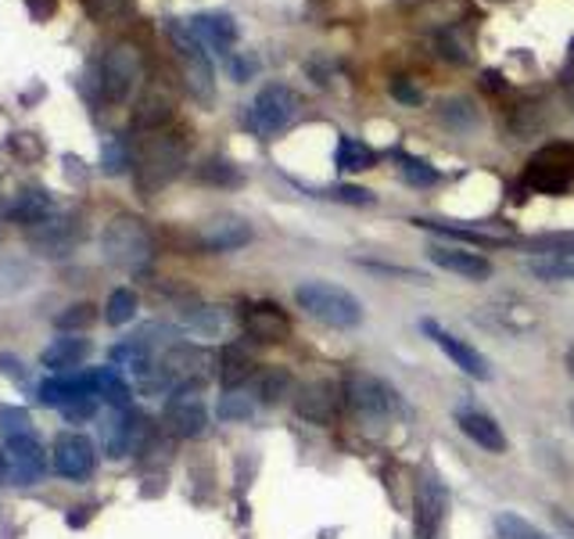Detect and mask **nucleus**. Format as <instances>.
<instances>
[{
	"label": "nucleus",
	"instance_id": "nucleus-40",
	"mask_svg": "<svg viewBox=\"0 0 574 539\" xmlns=\"http://www.w3.org/2000/svg\"><path fill=\"white\" fill-rule=\"evenodd\" d=\"M129 170V156L123 140H108L104 145V173H126Z\"/></svg>",
	"mask_w": 574,
	"mask_h": 539
},
{
	"label": "nucleus",
	"instance_id": "nucleus-19",
	"mask_svg": "<svg viewBox=\"0 0 574 539\" xmlns=\"http://www.w3.org/2000/svg\"><path fill=\"white\" fill-rule=\"evenodd\" d=\"M295 410L312 425H331L337 417V392L331 381H309L295 395Z\"/></svg>",
	"mask_w": 574,
	"mask_h": 539
},
{
	"label": "nucleus",
	"instance_id": "nucleus-21",
	"mask_svg": "<svg viewBox=\"0 0 574 539\" xmlns=\"http://www.w3.org/2000/svg\"><path fill=\"white\" fill-rule=\"evenodd\" d=\"M58 209H55V198L47 195V191L41 187H33V191H19L15 198H11L4 205V220L11 223H25V227H36V223H44L50 220Z\"/></svg>",
	"mask_w": 574,
	"mask_h": 539
},
{
	"label": "nucleus",
	"instance_id": "nucleus-28",
	"mask_svg": "<svg viewBox=\"0 0 574 539\" xmlns=\"http://www.w3.org/2000/svg\"><path fill=\"white\" fill-rule=\"evenodd\" d=\"M291 392H295L291 370H284V367L259 370V378H255V400L263 403V406H280Z\"/></svg>",
	"mask_w": 574,
	"mask_h": 539
},
{
	"label": "nucleus",
	"instance_id": "nucleus-9",
	"mask_svg": "<svg viewBox=\"0 0 574 539\" xmlns=\"http://www.w3.org/2000/svg\"><path fill=\"white\" fill-rule=\"evenodd\" d=\"M140 187H162L184 165V145L173 137H151L140 151Z\"/></svg>",
	"mask_w": 574,
	"mask_h": 539
},
{
	"label": "nucleus",
	"instance_id": "nucleus-27",
	"mask_svg": "<svg viewBox=\"0 0 574 539\" xmlns=\"http://www.w3.org/2000/svg\"><path fill=\"white\" fill-rule=\"evenodd\" d=\"M90 378H94V395H97V400H104L115 410H129L134 392H129V381L123 378L119 367H97V370H90Z\"/></svg>",
	"mask_w": 574,
	"mask_h": 539
},
{
	"label": "nucleus",
	"instance_id": "nucleus-45",
	"mask_svg": "<svg viewBox=\"0 0 574 539\" xmlns=\"http://www.w3.org/2000/svg\"><path fill=\"white\" fill-rule=\"evenodd\" d=\"M560 87H564V98H567V105H571V112H574V41H571L564 69H560Z\"/></svg>",
	"mask_w": 574,
	"mask_h": 539
},
{
	"label": "nucleus",
	"instance_id": "nucleus-42",
	"mask_svg": "<svg viewBox=\"0 0 574 539\" xmlns=\"http://www.w3.org/2000/svg\"><path fill=\"white\" fill-rule=\"evenodd\" d=\"M97 403H101V400H97L94 392H90V395H80V400H72L69 406L61 410V414L69 417V421H90V417L97 414Z\"/></svg>",
	"mask_w": 574,
	"mask_h": 539
},
{
	"label": "nucleus",
	"instance_id": "nucleus-20",
	"mask_svg": "<svg viewBox=\"0 0 574 539\" xmlns=\"http://www.w3.org/2000/svg\"><path fill=\"white\" fill-rule=\"evenodd\" d=\"M446 518V493L438 482H421L416 490V511H413V532L416 539H435Z\"/></svg>",
	"mask_w": 574,
	"mask_h": 539
},
{
	"label": "nucleus",
	"instance_id": "nucleus-3",
	"mask_svg": "<svg viewBox=\"0 0 574 539\" xmlns=\"http://www.w3.org/2000/svg\"><path fill=\"white\" fill-rule=\"evenodd\" d=\"M165 33H169V41H173L180 61H184V83L194 94V101L213 105V98H216V69H213V58H208L205 44L191 33V25L180 22V19H169Z\"/></svg>",
	"mask_w": 574,
	"mask_h": 539
},
{
	"label": "nucleus",
	"instance_id": "nucleus-39",
	"mask_svg": "<svg viewBox=\"0 0 574 539\" xmlns=\"http://www.w3.org/2000/svg\"><path fill=\"white\" fill-rule=\"evenodd\" d=\"M219 417H223V421H244V417H252V400H248L241 389L227 392L223 403H219Z\"/></svg>",
	"mask_w": 574,
	"mask_h": 539
},
{
	"label": "nucleus",
	"instance_id": "nucleus-13",
	"mask_svg": "<svg viewBox=\"0 0 574 539\" xmlns=\"http://www.w3.org/2000/svg\"><path fill=\"white\" fill-rule=\"evenodd\" d=\"M76 241H80V227H76V216H50V220L30 227V245L41 252V255H50V260H65Z\"/></svg>",
	"mask_w": 574,
	"mask_h": 539
},
{
	"label": "nucleus",
	"instance_id": "nucleus-29",
	"mask_svg": "<svg viewBox=\"0 0 574 539\" xmlns=\"http://www.w3.org/2000/svg\"><path fill=\"white\" fill-rule=\"evenodd\" d=\"M108 359H112V367H126V370H134V375L144 378L154 367V349H148V345H144L137 335H129L119 345H112Z\"/></svg>",
	"mask_w": 574,
	"mask_h": 539
},
{
	"label": "nucleus",
	"instance_id": "nucleus-1",
	"mask_svg": "<svg viewBox=\"0 0 574 539\" xmlns=\"http://www.w3.org/2000/svg\"><path fill=\"white\" fill-rule=\"evenodd\" d=\"M295 302L298 310H306L312 320H320L328 328L348 331L363 324V302L348 288L334 285V280H302L295 288Z\"/></svg>",
	"mask_w": 574,
	"mask_h": 539
},
{
	"label": "nucleus",
	"instance_id": "nucleus-44",
	"mask_svg": "<svg viewBox=\"0 0 574 539\" xmlns=\"http://www.w3.org/2000/svg\"><path fill=\"white\" fill-rule=\"evenodd\" d=\"M391 94H395V101H402V105H421V90H416V83H410L406 76L391 80Z\"/></svg>",
	"mask_w": 574,
	"mask_h": 539
},
{
	"label": "nucleus",
	"instance_id": "nucleus-48",
	"mask_svg": "<svg viewBox=\"0 0 574 539\" xmlns=\"http://www.w3.org/2000/svg\"><path fill=\"white\" fill-rule=\"evenodd\" d=\"M571 421H574V403H571Z\"/></svg>",
	"mask_w": 574,
	"mask_h": 539
},
{
	"label": "nucleus",
	"instance_id": "nucleus-41",
	"mask_svg": "<svg viewBox=\"0 0 574 539\" xmlns=\"http://www.w3.org/2000/svg\"><path fill=\"white\" fill-rule=\"evenodd\" d=\"M8 148L15 151L19 159H41L44 156V145L36 140V134H15L8 140Z\"/></svg>",
	"mask_w": 574,
	"mask_h": 539
},
{
	"label": "nucleus",
	"instance_id": "nucleus-12",
	"mask_svg": "<svg viewBox=\"0 0 574 539\" xmlns=\"http://www.w3.org/2000/svg\"><path fill=\"white\" fill-rule=\"evenodd\" d=\"M424 331L431 335V342L435 345H441L446 349V356L452 359L456 367L463 370V375H471V378H478V381H489L492 378V367H489V359L481 356L471 342H463V339H456L449 328H441V324H435V320H424Z\"/></svg>",
	"mask_w": 574,
	"mask_h": 539
},
{
	"label": "nucleus",
	"instance_id": "nucleus-16",
	"mask_svg": "<svg viewBox=\"0 0 574 539\" xmlns=\"http://www.w3.org/2000/svg\"><path fill=\"white\" fill-rule=\"evenodd\" d=\"M187 25H191V33L205 44V50L230 58L233 44H238V22H233L230 15H223V11H202V15L187 19Z\"/></svg>",
	"mask_w": 574,
	"mask_h": 539
},
{
	"label": "nucleus",
	"instance_id": "nucleus-18",
	"mask_svg": "<svg viewBox=\"0 0 574 539\" xmlns=\"http://www.w3.org/2000/svg\"><path fill=\"white\" fill-rule=\"evenodd\" d=\"M427 255L438 270H449V274L463 277V280H489L492 277V263L478 252H467V249H456V245H435Z\"/></svg>",
	"mask_w": 574,
	"mask_h": 539
},
{
	"label": "nucleus",
	"instance_id": "nucleus-24",
	"mask_svg": "<svg viewBox=\"0 0 574 539\" xmlns=\"http://www.w3.org/2000/svg\"><path fill=\"white\" fill-rule=\"evenodd\" d=\"M90 392H94V378L90 375H58L41 385V403L65 410L72 400H80V395H90Z\"/></svg>",
	"mask_w": 574,
	"mask_h": 539
},
{
	"label": "nucleus",
	"instance_id": "nucleus-7",
	"mask_svg": "<svg viewBox=\"0 0 574 539\" xmlns=\"http://www.w3.org/2000/svg\"><path fill=\"white\" fill-rule=\"evenodd\" d=\"M47 471V454L36 435H19V439H4V457H0V479L15 485L41 482Z\"/></svg>",
	"mask_w": 574,
	"mask_h": 539
},
{
	"label": "nucleus",
	"instance_id": "nucleus-5",
	"mask_svg": "<svg viewBox=\"0 0 574 539\" xmlns=\"http://www.w3.org/2000/svg\"><path fill=\"white\" fill-rule=\"evenodd\" d=\"M295 115H298V94H295V90L287 87V83L273 80V83H266V87L255 94L248 123H252L255 134L277 137L280 130H287V126H291Z\"/></svg>",
	"mask_w": 574,
	"mask_h": 539
},
{
	"label": "nucleus",
	"instance_id": "nucleus-17",
	"mask_svg": "<svg viewBox=\"0 0 574 539\" xmlns=\"http://www.w3.org/2000/svg\"><path fill=\"white\" fill-rule=\"evenodd\" d=\"M198 241L205 252H233V249H244L252 241V223L241 220V216H213L202 230H198Z\"/></svg>",
	"mask_w": 574,
	"mask_h": 539
},
{
	"label": "nucleus",
	"instance_id": "nucleus-6",
	"mask_svg": "<svg viewBox=\"0 0 574 539\" xmlns=\"http://www.w3.org/2000/svg\"><path fill=\"white\" fill-rule=\"evenodd\" d=\"M525 184L539 195H564L574 184V148L571 145H550L539 156H531L525 170Z\"/></svg>",
	"mask_w": 574,
	"mask_h": 539
},
{
	"label": "nucleus",
	"instance_id": "nucleus-35",
	"mask_svg": "<svg viewBox=\"0 0 574 539\" xmlns=\"http://www.w3.org/2000/svg\"><path fill=\"white\" fill-rule=\"evenodd\" d=\"M399 173H402V180H410V184H416V187H431V184H438L441 180V173L435 170V165L416 159V156H399Z\"/></svg>",
	"mask_w": 574,
	"mask_h": 539
},
{
	"label": "nucleus",
	"instance_id": "nucleus-47",
	"mask_svg": "<svg viewBox=\"0 0 574 539\" xmlns=\"http://www.w3.org/2000/svg\"><path fill=\"white\" fill-rule=\"evenodd\" d=\"M564 367H567V375L574 378V342H571V349H567V356H564Z\"/></svg>",
	"mask_w": 574,
	"mask_h": 539
},
{
	"label": "nucleus",
	"instance_id": "nucleus-32",
	"mask_svg": "<svg viewBox=\"0 0 574 539\" xmlns=\"http://www.w3.org/2000/svg\"><path fill=\"white\" fill-rule=\"evenodd\" d=\"M495 532H500V539H553V536H546L539 525H531L528 518L514 515V511L495 515Z\"/></svg>",
	"mask_w": 574,
	"mask_h": 539
},
{
	"label": "nucleus",
	"instance_id": "nucleus-2",
	"mask_svg": "<svg viewBox=\"0 0 574 539\" xmlns=\"http://www.w3.org/2000/svg\"><path fill=\"white\" fill-rule=\"evenodd\" d=\"M101 252L112 266L126 270V274H140L154 255L151 230L137 216H115L101 234Z\"/></svg>",
	"mask_w": 574,
	"mask_h": 539
},
{
	"label": "nucleus",
	"instance_id": "nucleus-23",
	"mask_svg": "<svg viewBox=\"0 0 574 539\" xmlns=\"http://www.w3.org/2000/svg\"><path fill=\"white\" fill-rule=\"evenodd\" d=\"M148 432V417L134 414V410H123L119 417L112 421L108 432H104V443H108L112 457H129L140 446V435Z\"/></svg>",
	"mask_w": 574,
	"mask_h": 539
},
{
	"label": "nucleus",
	"instance_id": "nucleus-4",
	"mask_svg": "<svg viewBox=\"0 0 574 539\" xmlns=\"http://www.w3.org/2000/svg\"><path fill=\"white\" fill-rule=\"evenodd\" d=\"M140 76H144V61H140L137 47H129V44L108 47L104 58L97 61V76H94L101 101H115V105H119V101L129 98V90L137 87Z\"/></svg>",
	"mask_w": 574,
	"mask_h": 539
},
{
	"label": "nucleus",
	"instance_id": "nucleus-38",
	"mask_svg": "<svg viewBox=\"0 0 574 539\" xmlns=\"http://www.w3.org/2000/svg\"><path fill=\"white\" fill-rule=\"evenodd\" d=\"M94 320H97L94 306H90V302H76V306H69V310L58 317V331H65V335H69V331H87L90 324H94Z\"/></svg>",
	"mask_w": 574,
	"mask_h": 539
},
{
	"label": "nucleus",
	"instance_id": "nucleus-36",
	"mask_svg": "<svg viewBox=\"0 0 574 539\" xmlns=\"http://www.w3.org/2000/svg\"><path fill=\"white\" fill-rule=\"evenodd\" d=\"M25 285H33V266L15 263V260H0V295L22 291Z\"/></svg>",
	"mask_w": 574,
	"mask_h": 539
},
{
	"label": "nucleus",
	"instance_id": "nucleus-15",
	"mask_svg": "<svg viewBox=\"0 0 574 539\" xmlns=\"http://www.w3.org/2000/svg\"><path fill=\"white\" fill-rule=\"evenodd\" d=\"M241 324H244V335L255 339V342H266V345H277L291 335V320L273 302H255L248 306L241 313Z\"/></svg>",
	"mask_w": 574,
	"mask_h": 539
},
{
	"label": "nucleus",
	"instance_id": "nucleus-37",
	"mask_svg": "<svg viewBox=\"0 0 574 539\" xmlns=\"http://www.w3.org/2000/svg\"><path fill=\"white\" fill-rule=\"evenodd\" d=\"M0 435H4V439H19V435H33V417L25 414V410L4 406V410H0Z\"/></svg>",
	"mask_w": 574,
	"mask_h": 539
},
{
	"label": "nucleus",
	"instance_id": "nucleus-11",
	"mask_svg": "<svg viewBox=\"0 0 574 539\" xmlns=\"http://www.w3.org/2000/svg\"><path fill=\"white\" fill-rule=\"evenodd\" d=\"M165 425L180 439H198L208 428V410L202 403L198 389H173L165 403Z\"/></svg>",
	"mask_w": 574,
	"mask_h": 539
},
{
	"label": "nucleus",
	"instance_id": "nucleus-25",
	"mask_svg": "<svg viewBox=\"0 0 574 539\" xmlns=\"http://www.w3.org/2000/svg\"><path fill=\"white\" fill-rule=\"evenodd\" d=\"M528 270L539 280H574V241L571 245H553L539 255H531Z\"/></svg>",
	"mask_w": 574,
	"mask_h": 539
},
{
	"label": "nucleus",
	"instance_id": "nucleus-46",
	"mask_svg": "<svg viewBox=\"0 0 574 539\" xmlns=\"http://www.w3.org/2000/svg\"><path fill=\"white\" fill-rule=\"evenodd\" d=\"M331 198H337V202H356V205L374 202V198H370V191H363V187H334V191H331Z\"/></svg>",
	"mask_w": 574,
	"mask_h": 539
},
{
	"label": "nucleus",
	"instance_id": "nucleus-31",
	"mask_svg": "<svg viewBox=\"0 0 574 539\" xmlns=\"http://www.w3.org/2000/svg\"><path fill=\"white\" fill-rule=\"evenodd\" d=\"M370 165H374V151L363 145V140H356V137L337 140V170L363 173V170H370Z\"/></svg>",
	"mask_w": 574,
	"mask_h": 539
},
{
	"label": "nucleus",
	"instance_id": "nucleus-34",
	"mask_svg": "<svg viewBox=\"0 0 574 539\" xmlns=\"http://www.w3.org/2000/svg\"><path fill=\"white\" fill-rule=\"evenodd\" d=\"M438 115L452 126V130H467V126L478 123V108L471 98H449L446 105L438 108Z\"/></svg>",
	"mask_w": 574,
	"mask_h": 539
},
{
	"label": "nucleus",
	"instance_id": "nucleus-30",
	"mask_svg": "<svg viewBox=\"0 0 574 539\" xmlns=\"http://www.w3.org/2000/svg\"><path fill=\"white\" fill-rule=\"evenodd\" d=\"M252 370H255V359L248 356L241 345H227L223 359H219V381L227 385V392L241 389V385L252 378Z\"/></svg>",
	"mask_w": 574,
	"mask_h": 539
},
{
	"label": "nucleus",
	"instance_id": "nucleus-43",
	"mask_svg": "<svg viewBox=\"0 0 574 539\" xmlns=\"http://www.w3.org/2000/svg\"><path fill=\"white\" fill-rule=\"evenodd\" d=\"M202 176L205 180H219V184H241V173L233 170V165H227V162H219V159H213L202 170Z\"/></svg>",
	"mask_w": 574,
	"mask_h": 539
},
{
	"label": "nucleus",
	"instance_id": "nucleus-22",
	"mask_svg": "<svg viewBox=\"0 0 574 539\" xmlns=\"http://www.w3.org/2000/svg\"><path fill=\"white\" fill-rule=\"evenodd\" d=\"M456 425H460L467 439H474L481 449H489V454H506L503 428L495 425L489 414H481V410H460V414H456Z\"/></svg>",
	"mask_w": 574,
	"mask_h": 539
},
{
	"label": "nucleus",
	"instance_id": "nucleus-14",
	"mask_svg": "<svg viewBox=\"0 0 574 539\" xmlns=\"http://www.w3.org/2000/svg\"><path fill=\"white\" fill-rule=\"evenodd\" d=\"M94 465H97V454H94V443H90L87 435L65 432L55 439V471L61 474V479L80 482L94 471Z\"/></svg>",
	"mask_w": 574,
	"mask_h": 539
},
{
	"label": "nucleus",
	"instance_id": "nucleus-26",
	"mask_svg": "<svg viewBox=\"0 0 574 539\" xmlns=\"http://www.w3.org/2000/svg\"><path fill=\"white\" fill-rule=\"evenodd\" d=\"M90 353V342L87 339H76V335H61L47 345V349L41 353V364L47 370H58V375H65V370H72V367H80L83 359Z\"/></svg>",
	"mask_w": 574,
	"mask_h": 539
},
{
	"label": "nucleus",
	"instance_id": "nucleus-33",
	"mask_svg": "<svg viewBox=\"0 0 574 539\" xmlns=\"http://www.w3.org/2000/svg\"><path fill=\"white\" fill-rule=\"evenodd\" d=\"M134 317H137V295L129 288H115L108 295V310H104V320H108L112 328H123Z\"/></svg>",
	"mask_w": 574,
	"mask_h": 539
},
{
	"label": "nucleus",
	"instance_id": "nucleus-8",
	"mask_svg": "<svg viewBox=\"0 0 574 539\" xmlns=\"http://www.w3.org/2000/svg\"><path fill=\"white\" fill-rule=\"evenodd\" d=\"M165 378L173 381V389H202L213 375V353L202 345H169L162 356Z\"/></svg>",
	"mask_w": 574,
	"mask_h": 539
},
{
	"label": "nucleus",
	"instance_id": "nucleus-10",
	"mask_svg": "<svg viewBox=\"0 0 574 539\" xmlns=\"http://www.w3.org/2000/svg\"><path fill=\"white\" fill-rule=\"evenodd\" d=\"M345 395H348V403L370 421H384L391 410H395V395H391V389L381 378L367 375V370H352V375L345 378Z\"/></svg>",
	"mask_w": 574,
	"mask_h": 539
}]
</instances>
